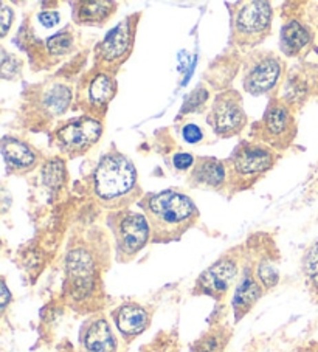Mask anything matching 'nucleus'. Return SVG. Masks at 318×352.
Segmentation results:
<instances>
[{
	"label": "nucleus",
	"mask_w": 318,
	"mask_h": 352,
	"mask_svg": "<svg viewBox=\"0 0 318 352\" xmlns=\"http://www.w3.org/2000/svg\"><path fill=\"white\" fill-rule=\"evenodd\" d=\"M138 206L152 230V242L168 244L179 241L198 223L200 213L187 194L177 190L143 194Z\"/></svg>",
	"instance_id": "f257e3e1"
},
{
	"label": "nucleus",
	"mask_w": 318,
	"mask_h": 352,
	"mask_svg": "<svg viewBox=\"0 0 318 352\" xmlns=\"http://www.w3.org/2000/svg\"><path fill=\"white\" fill-rule=\"evenodd\" d=\"M92 196L103 208L126 210L142 199L138 173L129 157L112 149L104 154L94 169L90 179Z\"/></svg>",
	"instance_id": "f03ea898"
},
{
	"label": "nucleus",
	"mask_w": 318,
	"mask_h": 352,
	"mask_svg": "<svg viewBox=\"0 0 318 352\" xmlns=\"http://www.w3.org/2000/svg\"><path fill=\"white\" fill-rule=\"evenodd\" d=\"M64 272L67 300L73 307L87 309L101 284V272L94 250L83 242L72 245L65 254Z\"/></svg>",
	"instance_id": "7ed1b4c3"
},
{
	"label": "nucleus",
	"mask_w": 318,
	"mask_h": 352,
	"mask_svg": "<svg viewBox=\"0 0 318 352\" xmlns=\"http://www.w3.org/2000/svg\"><path fill=\"white\" fill-rule=\"evenodd\" d=\"M278 162L277 151L258 142H241L227 160L230 192L246 191L273 169Z\"/></svg>",
	"instance_id": "20e7f679"
},
{
	"label": "nucleus",
	"mask_w": 318,
	"mask_h": 352,
	"mask_svg": "<svg viewBox=\"0 0 318 352\" xmlns=\"http://www.w3.org/2000/svg\"><path fill=\"white\" fill-rule=\"evenodd\" d=\"M297 133L298 124L293 109L279 96L268 101L262 118L252 126L255 142L266 144L277 153L289 149Z\"/></svg>",
	"instance_id": "39448f33"
},
{
	"label": "nucleus",
	"mask_w": 318,
	"mask_h": 352,
	"mask_svg": "<svg viewBox=\"0 0 318 352\" xmlns=\"http://www.w3.org/2000/svg\"><path fill=\"white\" fill-rule=\"evenodd\" d=\"M107 222L112 230L118 263H129L152 241V230L143 213L129 208L118 210L109 214Z\"/></svg>",
	"instance_id": "423d86ee"
},
{
	"label": "nucleus",
	"mask_w": 318,
	"mask_h": 352,
	"mask_svg": "<svg viewBox=\"0 0 318 352\" xmlns=\"http://www.w3.org/2000/svg\"><path fill=\"white\" fill-rule=\"evenodd\" d=\"M273 8L264 0L236 5L231 16V34L241 47H256L267 39L272 30Z\"/></svg>",
	"instance_id": "0eeeda50"
},
{
	"label": "nucleus",
	"mask_w": 318,
	"mask_h": 352,
	"mask_svg": "<svg viewBox=\"0 0 318 352\" xmlns=\"http://www.w3.org/2000/svg\"><path fill=\"white\" fill-rule=\"evenodd\" d=\"M103 121L90 115L65 120L53 132V142L70 159L85 155L103 137Z\"/></svg>",
	"instance_id": "6e6552de"
},
{
	"label": "nucleus",
	"mask_w": 318,
	"mask_h": 352,
	"mask_svg": "<svg viewBox=\"0 0 318 352\" xmlns=\"http://www.w3.org/2000/svg\"><path fill=\"white\" fill-rule=\"evenodd\" d=\"M138 19L140 13L127 16L104 36L95 50V60L100 70L112 74L131 56L134 44H136Z\"/></svg>",
	"instance_id": "1a4fd4ad"
},
{
	"label": "nucleus",
	"mask_w": 318,
	"mask_h": 352,
	"mask_svg": "<svg viewBox=\"0 0 318 352\" xmlns=\"http://www.w3.org/2000/svg\"><path fill=\"white\" fill-rule=\"evenodd\" d=\"M284 76V63L273 52H256L250 54L244 65L242 86L253 96L272 95L281 86Z\"/></svg>",
	"instance_id": "9d476101"
},
{
	"label": "nucleus",
	"mask_w": 318,
	"mask_h": 352,
	"mask_svg": "<svg viewBox=\"0 0 318 352\" xmlns=\"http://www.w3.org/2000/svg\"><path fill=\"white\" fill-rule=\"evenodd\" d=\"M117 94V81L109 72L92 70L83 78L76 92V106L85 115L101 120Z\"/></svg>",
	"instance_id": "9b49d317"
},
{
	"label": "nucleus",
	"mask_w": 318,
	"mask_h": 352,
	"mask_svg": "<svg viewBox=\"0 0 318 352\" xmlns=\"http://www.w3.org/2000/svg\"><path fill=\"white\" fill-rule=\"evenodd\" d=\"M206 123L221 138L240 135L248 123L241 95L236 90H225L216 95L206 115Z\"/></svg>",
	"instance_id": "f8f14e48"
},
{
	"label": "nucleus",
	"mask_w": 318,
	"mask_h": 352,
	"mask_svg": "<svg viewBox=\"0 0 318 352\" xmlns=\"http://www.w3.org/2000/svg\"><path fill=\"white\" fill-rule=\"evenodd\" d=\"M241 256L237 252H229L219 258L208 269L200 273L194 284V295L210 296L215 301H222L240 276Z\"/></svg>",
	"instance_id": "ddd939ff"
},
{
	"label": "nucleus",
	"mask_w": 318,
	"mask_h": 352,
	"mask_svg": "<svg viewBox=\"0 0 318 352\" xmlns=\"http://www.w3.org/2000/svg\"><path fill=\"white\" fill-rule=\"evenodd\" d=\"M318 92V65L304 64L293 69L283 81V95L281 100L286 101L293 111L301 107L312 95Z\"/></svg>",
	"instance_id": "4468645a"
},
{
	"label": "nucleus",
	"mask_w": 318,
	"mask_h": 352,
	"mask_svg": "<svg viewBox=\"0 0 318 352\" xmlns=\"http://www.w3.org/2000/svg\"><path fill=\"white\" fill-rule=\"evenodd\" d=\"M79 352H118L117 336L104 315L85 321L79 333Z\"/></svg>",
	"instance_id": "2eb2a0df"
},
{
	"label": "nucleus",
	"mask_w": 318,
	"mask_h": 352,
	"mask_svg": "<svg viewBox=\"0 0 318 352\" xmlns=\"http://www.w3.org/2000/svg\"><path fill=\"white\" fill-rule=\"evenodd\" d=\"M73 100L72 89L64 82H52L38 89L33 96L32 107L36 109L39 117L45 121L54 120L64 115Z\"/></svg>",
	"instance_id": "dca6fc26"
},
{
	"label": "nucleus",
	"mask_w": 318,
	"mask_h": 352,
	"mask_svg": "<svg viewBox=\"0 0 318 352\" xmlns=\"http://www.w3.org/2000/svg\"><path fill=\"white\" fill-rule=\"evenodd\" d=\"M191 188L224 191L229 186V173L225 162L215 157H199L188 175Z\"/></svg>",
	"instance_id": "f3484780"
},
{
	"label": "nucleus",
	"mask_w": 318,
	"mask_h": 352,
	"mask_svg": "<svg viewBox=\"0 0 318 352\" xmlns=\"http://www.w3.org/2000/svg\"><path fill=\"white\" fill-rule=\"evenodd\" d=\"M2 155L8 173L14 175H25L34 171L41 160V154L33 146L11 135L2 140Z\"/></svg>",
	"instance_id": "a211bd4d"
},
{
	"label": "nucleus",
	"mask_w": 318,
	"mask_h": 352,
	"mask_svg": "<svg viewBox=\"0 0 318 352\" xmlns=\"http://www.w3.org/2000/svg\"><path fill=\"white\" fill-rule=\"evenodd\" d=\"M112 321L126 342L137 338L151 324V314L138 302L127 301L112 311Z\"/></svg>",
	"instance_id": "6ab92c4d"
},
{
	"label": "nucleus",
	"mask_w": 318,
	"mask_h": 352,
	"mask_svg": "<svg viewBox=\"0 0 318 352\" xmlns=\"http://www.w3.org/2000/svg\"><path fill=\"white\" fill-rule=\"evenodd\" d=\"M314 30L299 19L287 21L279 34V48L287 58H303L314 47Z\"/></svg>",
	"instance_id": "aec40b11"
},
{
	"label": "nucleus",
	"mask_w": 318,
	"mask_h": 352,
	"mask_svg": "<svg viewBox=\"0 0 318 352\" xmlns=\"http://www.w3.org/2000/svg\"><path fill=\"white\" fill-rule=\"evenodd\" d=\"M264 287L261 286V283L256 279L253 267L246 265L241 273L240 279H237L235 295H233V312H235V321H241L246 315L252 311L256 302L261 300V296L264 295Z\"/></svg>",
	"instance_id": "412c9836"
},
{
	"label": "nucleus",
	"mask_w": 318,
	"mask_h": 352,
	"mask_svg": "<svg viewBox=\"0 0 318 352\" xmlns=\"http://www.w3.org/2000/svg\"><path fill=\"white\" fill-rule=\"evenodd\" d=\"M117 13V3L109 0H87L73 3V21L78 25L103 27Z\"/></svg>",
	"instance_id": "4be33fe9"
},
{
	"label": "nucleus",
	"mask_w": 318,
	"mask_h": 352,
	"mask_svg": "<svg viewBox=\"0 0 318 352\" xmlns=\"http://www.w3.org/2000/svg\"><path fill=\"white\" fill-rule=\"evenodd\" d=\"M231 340V329L224 324L213 326L191 344L193 352H225Z\"/></svg>",
	"instance_id": "5701e85b"
},
{
	"label": "nucleus",
	"mask_w": 318,
	"mask_h": 352,
	"mask_svg": "<svg viewBox=\"0 0 318 352\" xmlns=\"http://www.w3.org/2000/svg\"><path fill=\"white\" fill-rule=\"evenodd\" d=\"M301 269L309 292L318 300V241L306 250L301 261Z\"/></svg>",
	"instance_id": "b1692460"
},
{
	"label": "nucleus",
	"mask_w": 318,
	"mask_h": 352,
	"mask_svg": "<svg viewBox=\"0 0 318 352\" xmlns=\"http://www.w3.org/2000/svg\"><path fill=\"white\" fill-rule=\"evenodd\" d=\"M75 47V36L70 32V28H65L63 32L52 34L45 39L47 54L52 58H63L69 54Z\"/></svg>",
	"instance_id": "393cba45"
},
{
	"label": "nucleus",
	"mask_w": 318,
	"mask_h": 352,
	"mask_svg": "<svg viewBox=\"0 0 318 352\" xmlns=\"http://www.w3.org/2000/svg\"><path fill=\"white\" fill-rule=\"evenodd\" d=\"M253 272L256 279L261 283V286L264 287L266 292L273 287H277V284L279 281V272L272 258H259L258 263L253 267Z\"/></svg>",
	"instance_id": "a878e982"
},
{
	"label": "nucleus",
	"mask_w": 318,
	"mask_h": 352,
	"mask_svg": "<svg viewBox=\"0 0 318 352\" xmlns=\"http://www.w3.org/2000/svg\"><path fill=\"white\" fill-rule=\"evenodd\" d=\"M42 179L50 188H59L64 185L65 180V166L64 162L61 159L48 160L44 166H42Z\"/></svg>",
	"instance_id": "bb28decb"
},
{
	"label": "nucleus",
	"mask_w": 318,
	"mask_h": 352,
	"mask_svg": "<svg viewBox=\"0 0 318 352\" xmlns=\"http://www.w3.org/2000/svg\"><path fill=\"white\" fill-rule=\"evenodd\" d=\"M210 100V92L204 87V86H199L195 87L191 94L188 95V98L183 102V106L180 109V113H179V118L182 115H188V113H193V112H200L204 106L206 104V101Z\"/></svg>",
	"instance_id": "cd10ccee"
},
{
	"label": "nucleus",
	"mask_w": 318,
	"mask_h": 352,
	"mask_svg": "<svg viewBox=\"0 0 318 352\" xmlns=\"http://www.w3.org/2000/svg\"><path fill=\"white\" fill-rule=\"evenodd\" d=\"M22 60L13 56V54H7V52H3V58H2V78L3 80H16L17 76L22 74Z\"/></svg>",
	"instance_id": "c85d7f7f"
},
{
	"label": "nucleus",
	"mask_w": 318,
	"mask_h": 352,
	"mask_svg": "<svg viewBox=\"0 0 318 352\" xmlns=\"http://www.w3.org/2000/svg\"><path fill=\"white\" fill-rule=\"evenodd\" d=\"M182 138L188 144H200L205 142V132L195 123H185L182 126Z\"/></svg>",
	"instance_id": "c756f323"
},
{
	"label": "nucleus",
	"mask_w": 318,
	"mask_h": 352,
	"mask_svg": "<svg viewBox=\"0 0 318 352\" xmlns=\"http://www.w3.org/2000/svg\"><path fill=\"white\" fill-rule=\"evenodd\" d=\"M194 163H195L194 157L189 153H177L173 155V166L176 168V171H180V173L191 171Z\"/></svg>",
	"instance_id": "7c9ffc66"
},
{
	"label": "nucleus",
	"mask_w": 318,
	"mask_h": 352,
	"mask_svg": "<svg viewBox=\"0 0 318 352\" xmlns=\"http://www.w3.org/2000/svg\"><path fill=\"white\" fill-rule=\"evenodd\" d=\"M0 17H2V38H5V36L10 33V28L13 25L14 21L13 8H10L7 3H2V13H0Z\"/></svg>",
	"instance_id": "2f4dec72"
},
{
	"label": "nucleus",
	"mask_w": 318,
	"mask_h": 352,
	"mask_svg": "<svg viewBox=\"0 0 318 352\" xmlns=\"http://www.w3.org/2000/svg\"><path fill=\"white\" fill-rule=\"evenodd\" d=\"M59 21H61V16L58 11H42V13L38 14V22L45 28L56 27Z\"/></svg>",
	"instance_id": "473e14b6"
},
{
	"label": "nucleus",
	"mask_w": 318,
	"mask_h": 352,
	"mask_svg": "<svg viewBox=\"0 0 318 352\" xmlns=\"http://www.w3.org/2000/svg\"><path fill=\"white\" fill-rule=\"evenodd\" d=\"M11 300H13V296H11L10 290L7 287V283H5V279H3L2 281V298H0V309H2V312H5V309L8 307Z\"/></svg>",
	"instance_id": "72a5a7b5"
}]
</instances>
